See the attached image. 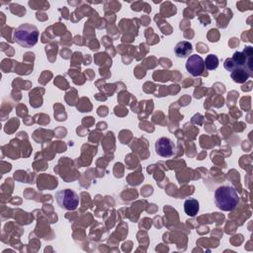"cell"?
I'll return each instance as SVG.
<instances>
[{
    "label": "cell",
    "mask_w": 253,
    "mask_h": 253,
    "mask_svg": "<svg viewBox=\"0 0 253 253\" xmlns=\"http://www.w3.org/2000/svg\"><path fill=\"white\" fill-rule=\"evenodd\" d=\"M186 69L193 76H201L205 71V61L202 56L192 54L186 61Z\"/></svg>",
    "instance_id": "5b68a950"
},
{
    "label": "cell",
    "mask_w": 253,
    "mask_h": 253,
    "mask_svg": "<svg viewBox=\"0 0 253 253\" xmlns=\"http://www.w3.org/2000/svg\"><path fill=\"white\" fill-rule=\"evenodd\" d=\"M39 29L32 24L26 23L20 25L14 32L13 40L23 47H33L39 40Z\"/></svg>",
    "instance_id": "3957f363"
},
{
    "label": "cell",
    "mask_w": 253,
    "mask_h": 253,
    "mask_svg": "<svg viewBox=\"0 0 253 253\" xmlns=\"http://www.w3.org/2000/svg\"><path fill=\"white\" fill-rule=\"evenodd\" d=\"M155 151L161 157H171L175 151V144L169 137H160L155 142Z\"/></svg>",
    "instance_id": "8992f818"
},
{
    "label": "cell",
    "mask_w": 253,
    "mask_h": 253,
    "mask_svg": "<svg viewBox=\"0 0 253 253\" xmlns=\"http://www.w3.org/2000/svg\"><path fill=\"white\" fill-rule=\"evenodd\" d=\"M214 203L219 210L231 211L239 203V195L232 186H220L214 192Z\"/></svg>",
    "instance_id": "7a4b0ae2"
},
{
    "label": "cell",
    "mask_w": 253,
    "mask_h": 253,
    "mask_svg": "<svg viewBox=\"0 0 253 253\" xmlns=\"http://www.w3.org/2000/svg\"><path fill=\"white\" fill-rule=\"evenodd\" d=\"M55 200L59 208L66 211H74L79 205L77 193L71 189H64L56 192Z\"/></svg>",
    "instance_id": "277c9868"
},
{
    "label": "cell",
    "mask_w": 253,
    "mask_h": 253,
    "mask_svg": "<svg viewBox=\"0 0 253 253\" xmlns=\"http://www.w3.org/2000/svg\"><path fill=\"white\" fill-rule=\"evenodd\" d=\"M230 77L235 83H244L248 80L250 75L243 69H234L230 72Z\"/></svg>",
    "instance_id": "9c48e42d"
},
{
    "label": "cell",
    "mask_w": 253,
    "mask_h": 253,
    "mask_svg": "<svg viewBox=\"0 0 253 253\" xmlns=\"http://www.w3.org/2000/svg\"><path fill=\"white\" fill-rule=\"evenodd\" d=\"M184 211L189 216H196L200 211V203L196 199H188L184 203Z\"/></svg>",
    "instance_id": "ba28073f"
},
{
    "label": "cell",
    "mask_w": 253,
    "mask_h": 253,
    "mask_svg": "<svg viewBox=\"0 0 253 253\" xmlns=\"http://www.w3.org/2000/svg\"><path fill=\"white\" fill-rule=\"evenodd\" d=\"M192 50H193L192 43L187 41L179 42L174 47V52H175L176 56L179 58H184V57L190 56V53L192 52Z\"/></svg>",
    "instance_id": "52a82bcc"
},
{
    "label": "cell",
    "mask_w": 253,
    "mask_h": 253,
    "mask_svg": "<svg viewBox=\"0 0 253 253\" xmlns=\"http://www.w3.org/2000/svg\"><path fill=\"white\" fill-rule=\"evenodd\" d=\"M205 61V67L208 69V70H214L217 68L218 66V57L215 55V54H209L207 55L206 59L204 60Z\"/></svg>",
    "instance_id": "30bf717a"
},
{
    "label": "cell",
    "mask_w": 253,
    "mask_h": 253,
    "mask_svg": "<svg viewBox=\"0 0 253 253\" xmlns=\"http://www.w3.org/2000/svg\"><path fill=\"white\" fill-rule=\"evenodd\" d=\"M224 68L231 72L234 69L245 70L250 77L253 76V49L252 46H246L243 51H235L231 57L225 59Z\"/></svg>",
    "instance_id": "6da1fadb"
}]
</instances>
